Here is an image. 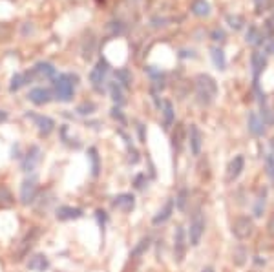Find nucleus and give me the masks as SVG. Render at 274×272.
Segmentation results:
<instances>
[{"mask_svg":"<svg viewBox=\"0 0 274 272\" xmlns=\"http://www.w3.org/2000/svg\"><path fill=\"white\" fill-rule=\"evenodd\" d=\"M267 230H269L270 236H274V214L269 217V223H267Z\"/></svg>","mask_w":274,"mask_h":272,"instance_id":"40","label":"nucleus"},{"mask_svg":"<svg viewBox=\"0 0 274 272\" xmlns=\"http://www.w3.org/2000/svg\"><path fill=\"white\" fill-rule=\"evenodd\" d=\"M265 33L267 35H274V15L270 17L267 22H265Z\"/></svg>","mask_w":274,"mask_h":272,"instance_id":"38","label":"nucleus"},{"mask_svg":"<svg viewBox=\"0 0 274 272\" xmlns=\"http://www.w3.org/2000/svg\"><path fill=\"white\" fill-rule=\"evenodd\" d=\"M112 205H114V208H117V210L130 212V210H134L135 199L132 194H121V196H117L116 199L112 201Z\"/></svg>","mask_w":274,"mask_h":272,"instance_id":"16","label":"nucleus"},{"mask_svg":"<svg viewBox=\"0 0 274 272\" xmlns=\"http://www.w3.org/2000/svg\"><path fill=\"white\" fill-rule=\"evenodd\" d=\"M75 82H77V75L72 73H63L55 79V95L63 102H70L73 99V91H75Z\"/></svg>","mask_w":274,"mask_h":272,"instance_id":"2","label":"nucleus"},{"mask_svg":"<svg viewBox=\"0 0 274 272\" xmlns=\"http://www.w3.org/2000/svg\"><path fill=\"white\" fill-rule=\"evenodd\" d=\"M247 124H249V132L256 137H260V135L265 134V123L261 119L260 115L254 114V112H250L249 117H247Z\"/></svg>","mask_w":274,"mask_h":272,"instance_id":"15","label":"nucleus"},{"mask_svg":"<svg viewBox=\"0 0 274 272\" xmlns=\"http://www.w3.org/2000/svg\"><path fill=\"white\" fill-rule=\"evenodd\" d=\"M143 179H144V176H137L135 177V186H137V188H143Z\"/></svg>","mask_w":274,"mask_h":272,"instance_id":"41","label":"nucleus"},{"mask_svg":"<svg viewBox=\"0 0 274 272\" xmlns=\"http://www.w3.org/2000/svg\"><path fill=\"white\" fill-rule=\"evenodd\" d=\"M187 254V238H185V230L183 227H178L174 232V259L176 263H181Z\"/></svg>","mask_w":274,"mask_h":272,"instance_id":"7","label":"nucleus"},{"mask_svg":"<svg viewBox=\"0 0 274 272\" xmlns=\"http://www.w3.org/2000/svg\"><path fill=\"white\" fill-rule=\"evenodd\" d=\"M26 75H22V73H17V75H13V79H11V84H10V90L11 91H19L20 88L26 84Z\"/></svg>","mask_w":274,"mask_h":272,"instance_id":"30","label":"nucleus"},{"mask_svg":"<svg viewBox=\"0 0 274 272\" xmlns=\"http://www.w3.org/2000/svg\"><path fill=\"white\" fill-rule=\"evenodd\" d=\"M28 117L35 121V126L39 128V132L42 135H49L53 132V128H55V123H53V119H49V117H44V115H35V114H29Z\"/></svg>","mask_w":274,"mask_h":272,"instance_id":"13","label":"nucleus"},{"mask_svg":"<svg viewBox=\"0 0 274 272\" xmlns=\"http://www.w3.org/2000/svg\"><path fill=\"white\" fill-rule=\"evenodd\" d=\"M39 236H40V229H39V227H35V229H29L28 232H26L24 238L20 239L19 245H17V248L13 250V259H15V261H22V259L28 256L29 250H31V248L35 247V243H37Z\"/></svg>","mask_w":274,"mask_h":272,"instance_id":"3","label":"nucleus"},{"mask_svg":"<svg viewBox=\"0 0 274 272\" xmlns=\"http://www.w3.org/2000/svg\"><path fill=\"white\" fill-rule=\"evenodd\" d=\"M6 119H8V114L4 110H0V123H4Z\"/></svg>","mask_w":274,"mask_h":272,"instance_id":"43","label":"nucleus"},{"mask_svg":"<svg viewBox=\"0 0 274 272\" xmlns=\"http://www.w3.org/2000/svg\"><path fill=\"white\" fill-rule=\"evenodd\" d=\"M265 168H267V174H269V177L274 181V155H272V153H269V155L265 157Z\"/></svg>","mask_w":274,"mask_h":272,"instance_id":"35","label":"nucleus"},{"mask_svg":"<svg viewBox=\"0 0 274 272\" xmlns=\"http://www.w3.org/2000/svg\"><path fill=\"white\" fill-rule=\"evenodd\" d=\"M190 11L196 17H208L210 15V4H208L207 0H194Z\"/></svg>","mask_w":274,"mask_h":272,"instance_id":"22","label":"nucleus"},{"mask_svg":"<svg viewBox=\"0 0 274 272\" xmlns=\"http://www.w3.org/2000/svg\"><path fill=\"white\" fill-rule=\"evenodd\" d=\"M227 22H229V26H231L232 29H236V31H238V29H241L243 28V24H245V22H243V17H240V15H227Z\"/></svg>","mask_w":274,"mask_h":272,"instance_id":"31","label":"nucleus"},{"mask_svg":"<svg viewBox=\"0 0 274 272\" xmlns=\"http://www.w3.org/2000/svg\"><path fill=\"white\" fill-rule=\"evenodd\" d=\"M243 168H245V159L243 155H236L231 162H229V167H227V183H234L238 177L241 176L243 172Z\"/></svg>","mask_w":274,"mask_h":272,"instance_id":"9","label":"nucleus"},{"mask_svg":"<svg viewBox=\"0 0 274 272\" xmlns=\"http://www.w3.org/2000/svg\"><path fill=\"white\" fill-rule=\"evenodd\" d=\"M108 72H110V66H108V62L106 61H99L93 66V70L90 72V84L91 88L95 91H99V93H102V90H104V82H106V75H108Z\"/></svg>","mask_w":274,"mask_h":272,"instance_id":"4","label":"nucleus"},{"mask_svg":"<svg viewBox=\"0 0 274 272\" xmlns=\"http://www.w3.org/2000/svg\"><path fill=\"white\" fill-rule=\"evenodd\" d=\"M210 57H212V62H214V66H216L217 70H225L227 59H225V53H223L222 48L214 46V48L210 49Z\"/></svg>","mask_w":274,"mask_h":272,"instance_id":"24","label":"nucleus"},{"mask_svg":"<svg viewBox=\"0 0 274 272\" xmlns=\"http://www.w3.org/2000/svg\"><path fill=\"white\" fill-rule=\"evenodd\" d=\"M201 272H214V268H212V267H205Z\"/></svg>","mask_w":274,"mask_h":272,"instance_id":"45","label":"nucleus"},{"mask_svg":"<svg viewBox=\"0 0 274 272\" xmlns=\"http://www.w3.org/2000/svg\"><path fill=\"white\" fill-rule=\"evenodd\" d=\"M267 66V59L261 51H254L250 55V68H252V75H254V82L258 84V77Z\"/></svg>","mask_w":274,"mask_h":272,"instance_id":"12","label":"nucleus"},{"mask_svg":"<svg viewBox=\"0 0 274 272\" xmlns=\"http://www.w3.org/2000/svg\"><path fill=\"white\" fill-rule=\"evenodd\" d=\"M194 90H196L197 102L201 106H210L217 97V84L207 73H199L194 79Z\"/></svg>","mask_w":274,"mask_h":272,"instance_id":"1","label":"nucleus"},{"mask_svg":"<svg viewBox=\"0 0 274 272\" xmlns=\"http://www.w3.org/2000/svg\"><path fill=\"white\" fill-rule=\"evenodd\" d=\"M110 91H112V99H114V102H117V104H125V93H123V86H121V84L112 82Z\"/></svg>","mask_w":274,"mask_h":272,"instance_id":"28","label":"nucleus"},{"mask_svg":"<svg viewBox=\"0 0 274 272\" xmlns=\"http://www.w3.org/2000/svg\"><path fill=\"white\" fill-rule=\"evenodd\" d=\"M187 197H188L187 190H181L179 192V196L176 197V206H178L179 210H185V208H187Z\"/></svg>","mask_w":274,"mask_h":272,"instance_id":"34","label":"nucleus"},{"mask_svg":"<svg viewBox=\"0 0 274 272\" xmlns=\"http://www.w3.org/2000/svg\"><path fill=\"white\" fill-rule=\"evenodd\" d=\"M203 232H205V217H203V212L197 210L190 220V229H188V241L192 247H197L199 241L203 238Z\"/></svg>","mask_w":274,"mask_h":272,"instance_id":"5","label":"nucleus"},{"mask_svg":"<svg viewBox=\"0 0 274 272\" xmlns=\"http://www.w3.org/2000/svg\"><path fill=\"white\" fill-rule=\"evenodd\" d=\"M172 212H174V203L172 201H169L167 205L163 206V210H159L157 212V215H155L154 220V225H161V223H165V221H169L170 220V215H172Z\"/></svg>","mask_w":274,"mask_h":272,"instance_id":"25","label":"nucleus"},{"mask_svg":"<svg viewBox=\"0 0 274 272\" xmlns=\"http://www.w3.org/2000/svg\"><path fill=\"white\" fill-rule=\"evenodd\" d=\"M35 197H37V181L35 179H26L20 186V201L22 205H29L33 203Z\"/></svg>","mask_w":274,"mask_h":272,"instance_id":"10","label":"nucleus"},{"mask_svg":"<svg viewBox=\"0 0 274 272\" xmlns=\"http://www.w3.org/2000/svg\"><path fill=\"white\" fill-rule=\"evenodd\" d=\"M254 232V221L249 215H240L232 221V234L238 239H247Z\"/></svg>","mask_w":274,"mask_h":272,"instance_id":"6","label":"nucleus"},{"mask_svg":"<svg viewBox=\"0 0 274 272\" xmlns=\"http://www.w3.org/2000/svg\"><path fill=\"white\" fill-rule=\"evenodd\" d=\"M245 258H247V250L245 248H234V258H232V261L236 263V265H243L245 263Z\"/></svg>","mask_w":274,"mask_h":272,"instance_id":"33","label":"nucleus"},{"mask_svg":"<svg viewBox=\"0 0 274 272\" xmlns=\"http://www.w3.org/2000/svg\"><path fill=\"white\" fill-rule=\"evenodd\" d=\"M267 51H269V53H274V40L269 44V46H267Z\"/></svg>","mask_w":274,"mask_h":272,"instance_id":"44","label":"nucleus"},{"mask_svg":"<svg viewBox=\"0 0 274 272\" xmlns=\"http://www.w3.org/2000/svg\"><path fill=\"white\" fill-rule=\"evenodd\" d=\"M13 205H15V197L10 192V188L0 186V208H10Z\"/></svg>","mask_w":274,"mask_h":272,"instance_id":"26","label":"nucleus"},{"mask_svg":"<svg viewBox=\"0 0 274 272\" xmlns=\"http://www.w3.org/2000/svg\"><path fill=\"white\" fill-rule=\"evenodd\" d=\"M188 143H190V150H192L194 155H199V153H201L203 135H201V130L197 128L196 124H190V128H188Z\"/></svg>","mask_w":274,"mask_h":272,"instance_id":"11","label":"nucleus"},{"mask_svg":"<svg viewBox=\"0 0 274 272\" xmlns=\"http://www.w3.org/2000/svg\"><path fill=\"white\" fill-rule=\"evenodd\" d=\"M183 143H185V128H183V124L178 123L176 124V130H174L172 134V146L176 152L183 148Z\"/></svg>","mask_w":274,"mask_h":272,"instance_id":"21","label":"nucleus"},{"mask_svg":"<svg viewBox=\"0 0 274 272\" xmlns=\"http://www.w3.org/2000/svg\"><path fill=\"white\" fill-rule=\"evenodd\" d=\"M212 40L223 42V40H225V31H223V29H214V31H212Z\"/></svg>","mask_w":274,"mask_h":272,"instance_id":"37","label":"nucleus"},{"mask_svg":"<svg viewBox=\"0 0 274 272\" xmlns=\"http://www.w3.org/2000/svg\"><path fill=\"white\" fill-rule=\"evenodd\" d=\"M263 37H265L263 31H260L256 26H249L247 35H245V40L249 44H252V46H260V44H263V40H265Z\"/></svg>","mask_w":274,"mask_h":272,"instance_id":"20","label":"nucleus"},{"mask_svg":"<svg viewBox=\"0 0 274 272\" xmlns=\"http://www.w3.org/2000/svg\"><path fill=\"white\" fill-rule=\"evenodd\" d=\"M163 123L165 128H170L176 123V114H174V106L170 100H165L163 102Z\"/></svg>","mask_w":274,"mask_h":272,"instance_id":"23","label":"nucleus"},{"mask_svg":"<svg viewBox=\"0 0 274 272\" xmlns=\"http://www.w3.org/2000/svg\"><path fill=\"white\" fill-rule=\"evenodd\" d=\"M90 161H91V174L97 176L99 174V155H97V150L95 148H90Z\"/></svg>","mask_w":274,"mask_h":272,"instance_id":"32","label":"nucleus"},{"mask_svg":"<svg viewBox=\"0 0 274 272\" xmlns=\"http://www.w3.org/2000/svg\"><path fill=\"white\" fill-rule=\"evenodd\" d=\"M28 99L37 106L48 104L49 100H51V91L48 88H33V90L29 91Z\"/></svg>","mask_w":274,"mask_h":272,"instance_id":"14","label":"nucleus"},{"mask_svg":"<svg viewBox=\"0 0 274 272\" xmlns=\"http://www.w3.org/2000/svg\"><path fill=\"white\" fill-rule=\"evenodd\" d=\"M39 161H40V148L39 146H31L29 152L26 153V159L22 161V170H26V172L33 170Z\"/></svg>","mask_w":274,"mask_h":272,"instance_id":"17","label":"nucleus"},{"mask_svg":"<svg viewBox=\"0 0 274 272\" xmlns=\"http://www.w3.org/2000/svg\"><path fill=\"white\" fill-rule=\"evenodd\" d=\"M254 4H256V11H258V13H263V11H267V8H269L270 0H254Z\"/></svg>","mask_w":274,"mask_h":272,"instance_id":"36","label":"nucleus"},{"mask_svg":"<svg viewBox=\"0 0 274 272\" xmlns=\"http://www.w3.org/2000/svg\"><path fill=\"white\" fill-rule=\"evenodd\" d=\"M148 248H150V238H143V239L139 241V243L135 245L134 250H132L130 258H132V259H139L141 256H143V254L146 252V250H148Z\"/></svg>","mask_w":274,"mask_h":272,"instance_id":"27","label":"nucleus"},{"mask_svg":"<svg viewBox=\"0 0 274 272\" xmlns=\"http://www.w3.org/2000/svg\"><path fill=\"white\" fill-rule=\"evenodd\" d=\"M81 215H82L81 208H73V206H61L57 210V220H61V221L79 220Z\"/></svg>","mask_w":274,"mask_h":272,"instance_id":"19","label":"nucleus"},{"mask_svg":"<svg viewBox=\"0 0 274 272\" xmlns=\"http://www.w3.org/2000/svg\"><path fill=\"white\" fill-rule=\"evenodd\" d=\"M55 75V68L49 64V62H39L35 64V68L31 70V73H26V81H31V79H51Z\"/></svg>","mask_w":274,"mask_h":272,"instance_id":"8","label":"nucleus"},{"mask_svg":"<svg viewBox=\"0 0 274 272\" xmlns=\"http://www.w3.org/2000/svg\"><path fill=\"white\" fill-rule=\"evenodd\" d=\"M116 77H117V84H121L123 88H128L132 84V75L128 70H117Z\"/></svg>","mask_w":274,"mask_h":272,"instance_id":"29","label":"nucleus"},{"mask_svg":"<svg viewBox=\"0 0 274 272\" xmlns=\"http://www.w3.org/2000/svg\"><path fill=\"white\" fill-rule=\"evenodd\" d=\"M112 115H114V117H116V119L125 121V119H123V115H121V110H117V108H114V110H112Z\"/></svg>","mask_w":274,"mask_h":272,"instance_id":"42","label":"nucleus"},{"mask_svg":"<svg viewBox=\"0 0 274 272\" xmlns=\"http://www.w3.org/2000/svg\"><path fill=\"white\" fill-rule=\"evenodd\" d=\"M48 267H49V261L44 254H35L28 261V268L33 272H44Z\"/></svg>","mask_w":274,"mask_h":272,"instance_id":"18","label":"nucleus"},{"mask_svg":"<svg viewBox=\"0 0 274 272\" xmlns=\"http://www.w3.org/2000/svg\"><path fill=\"white\" fill-rule=\"evenodd\" d=\"M261 208H265V192L260 196V199H258V206H256V215H258V217L261 215Z\"/></svg>","mask_w":274,"mask_h":272,"instance_id":"39","label":"nucleus"}]
</instances>
